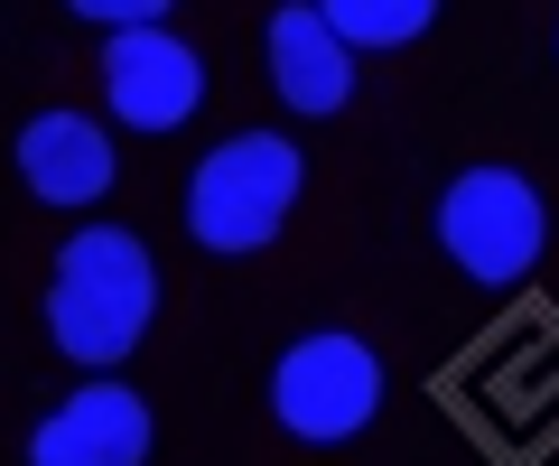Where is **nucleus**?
<instances>
[{
    "mask_svg": "<svg viewBox=\"0 0 559 466\" xmlns=\"http://www.w3.org/2000/svg\"><path fill=\"white\" fill-rule=\"evenodd\" d=\"M10 159H20V187H28V196H38V205H66V215H75V205H103V196H112V178H121L112 122L66 112V103H57V112H28Z\"/></svg>",
    "mask_w": 559,
    "mask_h": 466,
    "instance_id": "nucleus-8",
    "label": "nucleus"
},
{
    "mask_svg": "<svg viewBox=\"0 0 559 466\" xmlns=\"http://www.w3.org/2000/svg\"><path fill=\"white\" fill-rule=\"evenodd\" d=\"M355 57L364 47L326 20L318 0H289V10H271V28H261V65H271L280 103L308 112V122H326V112L355 103Z\"/></svg>",
    "mask_w": 559,
    "mask_h": 466,
    "instance_id": "nucleus-7",
    "label": "nucleus"
},
{
    "mask_svg": "<svg viewBox=\"0 0 559 466\" xmlns=\"http://www.w3.org/2000/svg\"><path fill=\"white\" fill-rule=\"evenodd\" d=\"M439 252L466 271L476 289H522L550 252V205L522 168L485 159V168H457L439 196Z\"/></svg>",
    "mask_w": 559,
    "mask_h": 466,
    "instance_id": "nucleus-3",
    "label": "nucleus"
},
{
    "mask_svg": "<svg viewBox=\"0 0 559 466\" xmlns=\"http://www.w3.org/2000/svg\"><path fill=\"white\" fill-rule=\"evenodd\" d=\"M373 410H382V355L364 336H345V326H318L271 365V420L308 447L373 429Z\"/></svg>",
    "mask_w": 559,
    "mask_h": 466,
    "instance_id": "nucleus-4",
    "label": "nucleus"
},
{
    "mask_svg": "<svg viewBox=\"0 0 559 466\" xmlns=\"http://www.w3.org/2000/svg\"><path fill=\"white\" fill-rule=\"evenodd\" d=\"M159 318V262L131 224H84L57 243V271H47V336H57L66 365H121L140 355Z\"/></svg>",
    "mask_w": 559,
    "mask_h": 466,
    "instance_id": "nucleus-1",
    "label": "nucleus"
},
{
    "mask_svg": "<svg viewBox=\"0 0 559 466\" xmlns=\"http://www.w3.org/2000/svg\"><path fill=\"white\" fill-rule=\"evenodd\" d=\"M150 402L131 383H75L38 429H28V466H150Z\"/></svg>",
    "mask_w": 559,
    "mask_h": 466,
    "instance_id": "nucleus-6",
    "label": "nucleus"
},
{
    "mask_svg": "<svg viewBox=\"0 0 559 466\" xmlns=\"http://www.w3.org/2000/svg\"><path fill=\"white\" fill-rule=\"evenodd\" d=\"M299 187H308V159L289 131H234L187 178V243L224 252V262L280 243V224L299 215Z\"/></svg>",
    "mask_w": 559,
    "mask_h": 466,
    "instance_id": "nucleus-2",
    "label": "nucleus"
},
{
    "mask_svg": "<svg viewBox=\"0 0 559 466\" xmlns=\"http://www.w3.org/2000/svg\"><path fill=\"white\" fill-rule=\"evenodd\" d=\"M205 103V57L178 38V28H112L103 38V112L140 141H159V131H187Z\"/></svg>",
    "mask_w": 559,
    "mask_h": 466,
    "instance_id": "nucleus-5",
    "label": "nucleus"
},
{
    "mask_svg": "<svg viewBox=\"0 0 559 466\" xmlns=\"http://www.w3.org/2000/svg\"><path fill=\"white\" fill-rule=\"evenodd\" d=\"M318 10L355 47H411V38H429V20H439V0H318Z\"/></svg>",
    "mask_w": 559,
    "mask_h": 466,
    "instance_id": "nucleus-9",
    "label": "nucleus"
},
{
    "mask_svg": "<svg viewBox=\"0 0 559 466\" xmlns=\"http://www.w3.org/2000/svg\"><path fill=\"white\" fill-rule=\"evenodd\" d=\"M66 10H75V20H94L103 38H112V28H159L178 0H66Z\"/></svg>",
    "mask_w": 559,
    "mask_h": 466,
    "instance_id": "nucleus-10",
    "label": "nucleus"
}]
</instances>
